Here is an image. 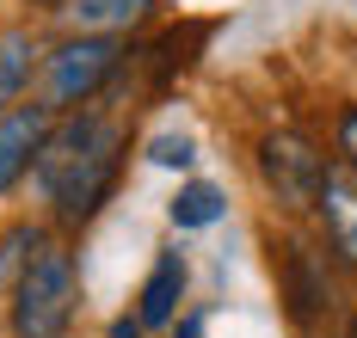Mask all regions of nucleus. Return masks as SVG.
Segmentation results:
<instances>
[{
	"mask_svg": "<svg viewBox=\"0 0 357 338\" xmlns=\"http://www.w3.org/2000/svg\"><path fill=\"white\" fill-rule=\"evenodd\" d=\"M117 166H123V129L80 105L68 123H50L31 172L50 197V209H56V222H86L111 197Z\"/></svg>",
	"mask_w": 357,
	"mask_h": 338,
	"instance_id": "nucleus-1",
	"label": "nucleus"
},
{
	"mask_svg": "<svg viewBox=\"0 0 357 338\" xmlns=\"http://www.w3.org/2000/svg\"><path fill=\"white\" fill-rule=\"evenodd\" d=\"M74 301H80V283H74L68 246H37L25 259V271H19V283H13V332L19 338H68Z\"/></svg>",
	"mask_w": 357,
	"mask_h": 338,
	"instance_id": "nucleus-2",
	"label": "nucleus"
},
{
	"mask_svg": "<svg viewBox=\"0 0 357 338\" xmlns=\"http://www.w3.org/2000/svg\"><path fill=\"white\" fill-rule=\"evenodd\" d=\"M123 38L117 31H86V38H68L43 56V105L50 111H80L93 105L111 86V74L123 68Z\"/></svg>",
	"mask_w": 357,
	"mask_h": 338,
	"instance_id": "nucleus-3",
	"label": "nucleus"
},
{
	"mask_svg": "<svg viewBox=\"0 0 357 338\" xmlns=\"http://www.w3.org/2000/svg\"><path fill=\"white\" fill-rule=\"evenodd\" d=\"M259 172H265V185L278 191V203H284V209H314L321 179H326V160L314 154L308 136L278 129V136H265V142H259Z\"/></svg>",
	"mask_w": 357,
	"mask_h": 338,
	"instance_id": "nucleus-4",
	"label": "nucleus"
},
{
	"mask_svg": "<svg viewBox=\"0 0 357 338\" xmlns=\"http://www.w3.org/2000/svg\"><path fill=\"white\" fill-rule=\"evenodd\" d=\"M284 296H289V320L308 338H321L326 326H339V289L326 277V259L314 246H302V240L284 246Z\"/></svg>",
	"mask_w": 357,
	"mask_h": 338,
	"instance_id": "nucleus-5",
	"label": "nucleus"
},
{
	"mask_svg": "<svg viewBox=\"0 0 357 338\" xmlns=\"http://www.w3.org/2000/svg\"><path fill=\"white\" fill-rule=\"evenodd\" d=\"M50 123H56V111H50L43 99H31V105H6V111H0V191H13L37 166V148H43Z\"/></svg>",
	"mask_w": 357,
	"mask_h": 338,
	"instance_id": "nucleus-6",
	"label": "nucleus"
},
{
	"mask_svg": "<svg viewBox=\"0 0 357 338\" xmlns=\"http://www.w3.org/2000/svg\"><path fill=\"white\" fill-rule=\"evenodd\" d=\"M314 209L326 216V240H333L339 264H351V271H357V179H351V172H333V166H326Z\"/></svg>",
	"mask_w": 357,
	"mask_h": 338,
	"instance_id": "nucleus-7",
	"label": "nucleus"
},
{
	"mask_svg": "<svg viewBox=\"0 0 357 338\" xmlns=\"http://www.w3.org/2000/svg\"><path fill=\"white\" fill-rule=\"evenodd\" d=\"M178 296H185V259L178 252H160L154 271H148V283H142V296H136V320L142 326L178 320Z\"/></svg>",
	"mask_w": 357,
	"mask_h": 338,
	"instance_id": "nucleus-8",
	"label": "nucleus"
},
{
	"mask_svg": "<svg viewBox=\"0 0 357 338\" xmlns=\"http://www.w3.org/2000/svg\"><path fill=\"white\" fill-rule=\"evenodd\" d=\"M154 6L160 0H68L62 13H68L80 31H130V25L154 19Z\"/></svg>",
	"mask_w": 357,
	"mask_h": 338,
	"instance_id": "nucleus-9",
	"label": "nucleus"
},
{
	"mask_svg": "<svg viewBox=\"0 0 357 338\" xmlns=\"http://www.w3.org/2000/svg\"><path fill=\"white\" fill-rule=\"evenodd\" d=\"M31 38L25 31H0V111L6 105H19V92H25V80H31Z\"/></svg>",
	"mask_w": 357,
	"mask_h": 338,
	"instance_id": "nucleus-10",
	"label": "nucleus"
},
{
	"mask_svg": "<svg viewBox=\"0 0 357 338\" xmlns=\"http://www.w3.org/2000/svg\"><path fill=\"white\" fill-rule=\"evenodd\" d=\"M222 191L215 185H185L173 197V227H210V222H222Z\"/></svg>",
	"mask_w": 357,
	"mask_h": 338,
	"instance_id": "nucleus-11",
	"label": "nucleus"
},
{
	"mask_svg": "<svg viewBox=\"0 0 357 338\" xmlns=\"http://www.w3.org/2000/svg\"><path fill=\"white\" fill-rule=\"evenodd\" d=\"M333 148L345 160V172L357 179V105H339V117H333Z\"/></svg>",
	"mask_w": 357,
	"mask_h": 338,
	"instance_id": "nucleus-12",
	"label": "nucleus"
},
{
	"mask_svg": "<svg viewBox=\"0 0 357 338\" xmlns=\"http://www.w3.org/2000/svg\"><path fill=\"white\" fill-rule=\"evenodd\" d=\"M148 160H154V166H191L197 148H191V136H160V142L148 148Z\"/></svg>",
	"mask_w": 357,
	"mask_h": 338,
	"instance_id": "nucleus-13",
	"label": "nucleus"
},
{
	"mask_svg": "<svg viewBox=\"0 0 357 338\" xmlns=\"http://www.w3.org/2000/svg\"><path fill=\"white\" fill-rule=\"evenodd\" d=\"M178 338H204V314H185L178 320Z\"/></svg>",
	"mask_w": 357,
	"mask_h": 338,
	"instance_id": "nucleus-14",
	"label": "nucleus"
},
{
	"mask_svg": "<svg viewBox=\"0 0 357 338\" xmlns=\"http://www.w3.org/2000/svg\"><path fill=\"white\" fill-rule=\"evenodd\" d=\"M111 338H142V320H136V326H130V320H117V326H111Z\"/></svg>",
	"mask_w": 357,
	"mask_h": 338,
	"instance_id": "nucleus-15",
	"label": "nucleus"
},
{
	"mask_svg": "<svg viewBox=\"0 0 357 338\" xmlns=\"http://www.w3.org/2000/svg\"><path fill=\"white\" fill-rule=\"evenodd\" d=\"M31 6H68V0H31Z\"/></svg>",
	"mask_w": 357,
	"mask_h": 338,
	"instance_id": "nucleus-16",
	"label": "nucleus"
}]
</instances>
